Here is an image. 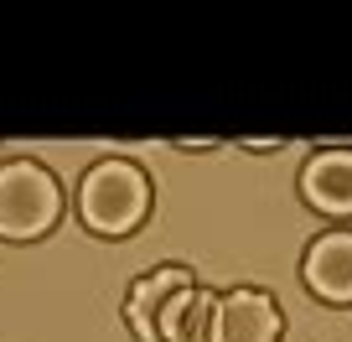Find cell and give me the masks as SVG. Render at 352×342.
I'll return each instance as SVG.
<instances>
[{"label":"cell","mask_w":352,"mask_h":342,"mask_svg":"<svg viewBox=\"0 0 352 342\" xmlns=\"http://www.w3.org/2000/svg\"><path fill=\"white\" fill-rule=\"evenodd\" d=\"M182 290H192V275L182 265H166V270H151V275L135 280L130 301H124V321L140 342H161V311L171 306Z\"/></svg>","instance_id":"cell-3"},{"label":"cell","mask_w":352,"mask_h":342,"mask_svg":"<svg viewBox=\"0 0 352 342\" xmlns=\"http://www.w3.org/2000/svg\"><path fill=\"white\" fill-rule=\"evenodd\" d=\"M218 301L212 290L192 286L161 311V342H218Z\"/></svg>","instance_id":"cell-7"},{"label":"cell","mask_w":352,"mask_h":342,"mask_svg":"<svg viewBox=\"0 0 352 342\" xmlns=\"http://www.w3.org/2000/svg\"><path fill=\"white\" fill-rule=\"evenodd\" d=\"M78 208H83V223L99 233H130L135 223L151 208V182L135 161H99L83 177V192H78Z\"/></svg>","instance_id":"cell-1"},{"label":"cell","mask_w":352,"mask_h":342,"mask_svg":"<svg viewBox=\"0 0 352 342\" xmlns=\"http://www.w3.org/2000/svg\"><path fill=\"white\" fill-rule=\"evenodd\" d=\"M63 213L57 182L32 161H11L0 166V233L6 239H36L47 233Z\"/></svg>","instance_id":"cell-2"},{"label":"cell","mask_w":352,"mask_h":342,"mask_svg":"<svg viewBox=\"0 0 352 342\" xmlns=\"http://www.w3.org/2000/svg\"><path fill=\"white\" fill-rule=\"evenodd\" d=\"M280 311L264 290H233L218 301V342H275Z\"/></svg>","instance_id":"cell-4"},{"label":"cell","mask_w":352,"mask_h":342,"mask_svg":"<svg viewBox=\"0 0 352 342\" xmlns=\"http://www.w3.org/2000/svg\"><path fill=\"white\" fill-rule=\"evenodd\" d=\"M300 192H306L311 208L347 218V213H352V151H321V156H311L306 177H300Z\"/></svg>","instance_id":"cell-6"},{"label":"cell","mask_w":352,"mask_h":342,"mask_svg":"<svg viewBox=\"0 0 352 342\" xmlns=\"http://www.w3.org/2000/svg\"><path fill=\"white\" fill-rule=\"evenodd\" d=\"M306 286L321 301H352V233H321L306 249Z\"/></svg>","instance_id":"cell-5"}]
</instances>
